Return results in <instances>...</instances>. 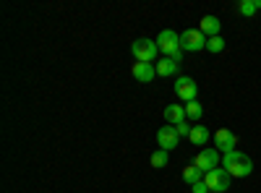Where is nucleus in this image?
Listing matches in <instances>:
<instances>
[{"label":"nucleus","instance_id":"obj_1","mask_svg":"<svg viewBox=\"0 0 261 193\" xmlns=\"http://www.w3.org/2000/svg\"><path fill=\"white\" fill-rule=\"evenodd\" d=\"M157 47H160L162 58H172L175 63H180V58H183L180 34H175L172 29H165V32H160V37H157Z\"/></svg>","mask_w":261,"mask_h":193},{"label":"nucleus","instance_id":"obj_2","mask_svg":"<svg viewBox=\"0 0 261 193\" xmlns=\"http://www.w3.org/2000/svg\"><path fill=\"white\" fill-rule=\"evenodd\" d=\"M225 170L232 178H248L253 173V162H251V157H246L243 152L235 149V152L225 154Z\"/></svg>","mask_w":261,"mask_h":193},{"label":"nucleus","instance_id":"obj_3","mask_svg":"<svg viewBox=\"0 0 261 193\" xmlns=\"http://www.w3.org/2000/svg\"><path fill=\"white\" fill-rule=\"evenodd\" d=\"M130 52H134L136 63H154L157 55H160V47H157V39H136L134 45H130Z\"/></svg>","mask_w":261,"mask_h":193},{"label":"nucleus","instance_id":"obj_4","mask_svg":"<svg viewBox=\"0 0 261 193\" xmlns=\"http://www.w3.org/2000/svg\"><path fill=\"white\" fill-rule=\"evenodd\" d=\"M230 178L232 175L227 173L225 167H214V170H209V173L204 175V183L214 193H225V190H230Z\"/></svg>","mask_w":261,"mask_h":193},{"label":"nucleus","instance_id":"obj_5","mask_svg":"<svg viewBox=\"0 0 261 193\" xmlns=\"http://www.w3.org/2000/svg\"><path fill=\"white\" fill-rule=\"evenodd\" d=\"M180 47H183V52L206 50V37H204L199 29H186V32L180 34Z\"/></svg>","mask_w":261,"mask_h":193},{"label":"nucleus","instance_id":"obj_6","mask_svg":"<svg viewBox=\"0 0 261 193\" xmlns=\"http://www.w3.org/2000/svg\"><path fill=\"white\" fill-rule=\"evenodd\" d=\"M172 89H175V94H178L186 104L193 102L196 94H199V87H196V81H193L191 76H178V78H175V87H172Z\"/></svg>","mask_w":261,"mask_h":193},{"label":"nucleus","instance_id":"obj_7","mask_svg":"<svg viewBox=\"0 0 261 193\" xmlns=\"http://www.w3.org/2000/svg\"><path fill=\"white\" fill-rule=\"evenodd\" d=\"M193 164H196V167H199L201 173L206 175L209 170H214V167H220V152H217V149H201V152L196 154Z\"/></svg>","mask_w":261,"mask_h":193},{"label":"nucleus","instance_id":"obj_8","mask_svg":"<svg viewBox=\"0 0 261 193\" xmlns=\"http://www.w3.org/2000/svg\"><path fill=\"white\" fill-rule=\"evenodd\" d=\"M235 144H238V139H235L232 131H227V128H220V131L214 133V149L217 152L230 154V152H235Z\"/></svg>","mask_w":261,"mask_h":193},{"label":"nucleus","instance_id":"obj_9","mask_svg":"<svg viewBox=\"0 0 261 193\" xmlns=\"http://www.w3.org/2000/svg\"><path fill=\"white\" fill-rule=\"evenodd\" d=\"M157 144H160V149H165V152L175 149L180 144V136L175 131V125H162L160 131H157Z\"/></svg>","mask_w":261,"mask_h":193},{"label":"nucleus","instance_id":"obj_10","mask_svg":"<svg viewBox=\"0 0 261 193\" xmlns=\"http://www.w3.org/2000/svg\"><path fill=\"white\" fill-rule=\"evenodd\" d=\"M130 73H134V78L141 81V84H151L157 78V66H154V63H134Z\"/></svg>","mask_w":261,"mask_h":193},{"label":"nucleus","instance_id":"obj_11","mask_svg":"<svg viewBox=\"0 0 261 193\" xmlns=\"http://www.w3.org/2000/svg\"><path fill=\"white\" fill-rule=\"evenodd\" d=\"M162 118L167 120V125H183V123H188V118H186V104H167L165 113H162Z\"/></svg>","mask_w":261,"mask_h":193},{"label":"nucleus","instance_id":"obj_12","mask_svg":"<svg viewBox=\"0 0 261 193\" xmlns=\"http://www.w3.org/2000/svg\"><path fill=\"white\" fill-rule=\"evenodd\" d=\"M199 32L209 39V37H220V32H222V21L217 18V16H204L201 21H199Z\"/></svg>","mask_w":261,"mask_h":193},{"label":"nucleus","instance_id":"obj_13","mask_svg":"<svg viewBox=\"0 0 261 193\" xmlns=\"http://www.w3.org/2000/svg\"><path fill=\"white\" fill-rule=\"evenodd\" d=\"M178 66H180V63H175V60H172V58H162L160 63H157V76H175L178 73Z\"/></svg>","mask_w":261,"mask_h":193},{"label":"nucleus","instance_id":"obj_14","mask_svg":"<svg viewBox=\"0 0 261 193\" xmlns=\"http://www.w3.org/2000/svg\"><path fill=\"white\" fill-rule=\"evenodd\" d=\"M183 180H186L188 185H196L199 180H204V173H201V170L191 162L188 167H183Z\"/></svg>","mask_w":261,"mask_h":193},{"label":"nucleus","instance_id":"obj_15","mask_svg":"<svg viewBox=\"0 0 261 193\" xmlns=\"http://www.w3.org/2000/svg\"><path fill=\"white\" fill-rule=\"evenodd\" d=\"M196 146H204L209 141V131H206V125H193L191 128V136H188Z\"/></svg>","mask_w":261,"mask_h":193},{"label":"nucleus","instance_id":"obj_16","mask_svg":"<svg viewBox=\"0 0 261 193\" xmlns=\"http://www.w3.org/2000/svg\"><path fill=\"white\" fill-rule=\"evenodd\" d=\"M261 8V0H241V3H238V13H241V16H253L256 11Z\"/></svg>","mask_w":261,"mask_h":193},{"label":"nucleus","instance_id":"obj_17","mask_svg":"<svg viewBox=\"0 0 261 193\" xmlns=\"http://www.w3.org/2000/svg\"><path fill=\"white\" fill-rule=\"evenodd\" d=\"M186 118H188V120H201V118H204V107H201L199 99H193V102L186 104Z\"/></svg>","mask_w":261,"mask_h":193},{"label":"nucleus","instance_id":"obj_18","mask_svg":"<svg viewBox=\"0 0 261 193\" xmlns=\"http://www.w3.org/2000/svg\"><path fill=\"white\" fill-rule=\"evenodd\" d=\"M151 167H157V170L167 167V152H165V149H157V152L151 154Z\"/></svg>","mask_w":261,"mask_h":193},{"label":"nucleus","instance_id":"obj_19","mask_svg":"<svg viewBox=\"0 0 261 193\" xmlns=\"http://www.w3.org/2000/svg\"><path fill=\"white\" fill-rule=\"evenodd\" d=\"M206 50L209 52H222L225 50V39L222 37H209L206 39Z\"/></svg>","mask_w":261,"mask_h":193},{"label":"nucleus","instance_id":"obj_20","mask_svg":"<svg viewBox=\"0 0 261 193\" xmlns=\"http://www.w3.org/2000/svg\"><path fill=\"white\" fill-rule=\"evenodd\" d=\"M191 190H193V193H209V188H206V183H204V180H199L196 185H191Z\"/></svg>","mask_w":261,"mask_h":193}]
</instances>
